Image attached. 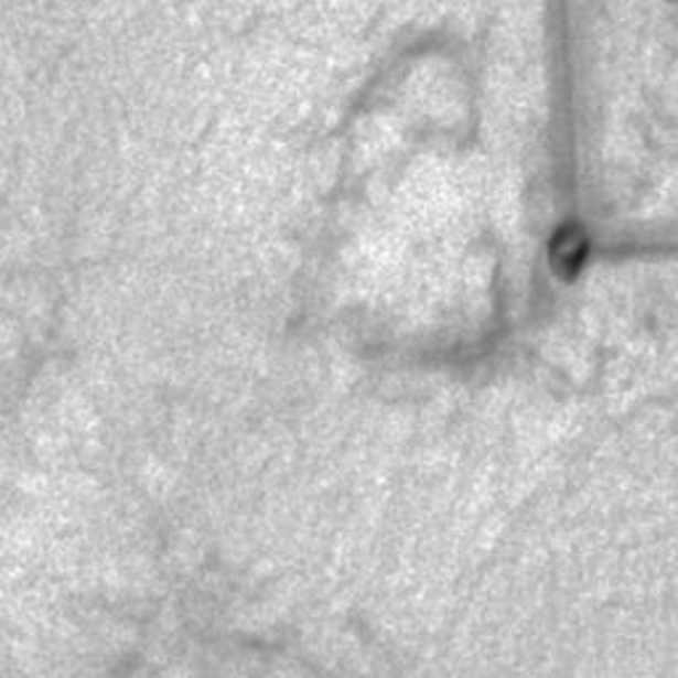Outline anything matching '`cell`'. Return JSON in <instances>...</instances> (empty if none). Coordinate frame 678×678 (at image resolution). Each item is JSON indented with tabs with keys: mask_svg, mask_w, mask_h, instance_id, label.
Listing matches in <instances>:
<instances>
[{
	"mask_svg": "<svg viewBox=\"0 0 678 678\" xmlns=\"http://www.w3.org/2000/svg\"><path fill=\"white\" fill-rule=\"evenodd\" d=\"M585 260V236L578 226L559 228L549 247V262L551 268L562 276V279H572L581 271Z\"/></svg>",
	"mask_w": 678,
	"mask_h": 678,
	"instance_id": "1",
	"label": "cell"
}]
</instances>
